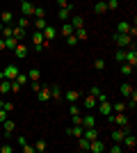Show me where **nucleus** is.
Returning <instances> with one entry per match:
<instances>
[{
	"label": "nucleus",
	"instance_id": "8",
	"mask_svg": "<svg viewBox=\"0 0 137 153\" xmlns=\"http://www.w3.org/2000/svg\"><path fill=\"white\" fill-rule=\"evenodd\" d=\"M37 98H39L41 103L50 101V89H48V87H39V89H37Z\"/></svg>",
	"mask_w": 137,
	"mask_h": 153
},
{
	"label": "nucleus",
	"instance_id": "14",
	"mask_svg": "<svg viewBox=\"0 0 137 153\" xmlns=\"http://www.w3.org/2000/svg\"><path fill=\"white\" fill-rule=\"evenodd\" d=\"M69 23L73 25V30H78V27H85V19H82V16H78V14H76V16H71V21H69Z\"/></svg>",
	"mask_w": 137,
	"mask_h": 153
},
{
	"label": "nucleus",
	"instance_id": "24",
	"mask_svg": "<svg viewBox=\"0 0 137 153\" xmlns=\"http://www.w3.org/2000/svg\"><path fill=\"white\" fill-rule=\"evenodd\" d=\"M12 91V80H0V94H9Z\"/></svg>",
	"mask_w": 137,
	"mask_h": 153
},
{
	"label": "nucleus",
	"instance_id": "38",
	"mask_svg": "<svg viewBox=\"0 0 137 153\" xmlns=\"http://www.w3.org/2000/svg\"><path fill=\"white\" fill-rule=\"evenodd\" d=\"M46 25H48V23H46V19H34V27H37V30H44Z\"/></svg>",
	"mask_w": 137,
	"mask_h": 153
},
{
	"label": "nucleus",
	"instance_id": "18",
	"mask_svg": "<svg viewBox=\"0 0 137 153\" xmlns=\"http://www.w3.org/2000/svg\"><path fill=\"white\" fill-rule=\"evenodd\" d=\"M50 89V98L53 101H59L62 98V89H59V85H53V87H48Z\"/></svg>",
	"mask_w": 137,
	"mask_h": 153
},
{
	"label": "nucleus",
	"instance_id": "2",
	"mask_svg": "<svg viewBox=\"0 0 137 153\" xmlns=\"http://www.w3.org/2000/svg\"><path fill=\"white\" fill-rule=\"evenodd\" d=\"M114 44H117L119 48H128V46H133L135 41H133L130 34H119L117 32V34H114Z\"/></svg>",
	"mask_w": 137,
	"mask_h": 153
},
{
	"label": "nucleus",
	"instance_id": "27",
	"mask_svg": "<svg viewBox=\"0 0 137 153\" xmlns=\"http://www.w3.org/2000/svg\"><path fill=\"white\" fill-rule=\"evenodd\" d=\"M0 21H2L5 25H12V21H14V14H12V12H2V16H0Z\"/></svg>",
	"mask_w": 137,
	"mask_h": 153
},
{
	"label": "nucleus",
	"instance_id": "32",
	"mask_svg": "<svg viewBox=\"0 0 137 153\" xmlns=\"http://www.w3.org/2000/svg\"><path fill=\"white\" fill-rule=\"evenodd\" d=\"M119 71H121L124 76H130V73H133V66H130V64H126V62H121V66H119Z\"/></svg>",
	"mask_w": 137,
	"mask_h": 153
},
{
	"label": "nucleus",
	"instance_id": "46",
	"mask_svg": "<svg viewBox=\"0 0 137 153\" xmlns=\"http://www.w3.org/2000/svg\"><path fill=\"white\" fill-rule=\"evenodd\" d=\"M105 5H107V9H117V7H119V0H107Z\"/></svg>",
	"mask_w": 137,
	"mask_h": 153
},
{
	"label": "nucleus",
	"instance_id": "41",
	"mask_svg": "<svg viewBox=\"0 0 137 153\" xmlns=\"http://www.w3.org/2000/svg\"><path fill=\"white\" fill-rule=\"evenodd\" d=\"M16 25H19V27H23V30H25V27L30 25V21H27V16H21V19H19V23H16Z\"/></svg>",
	"mask_w": 137,
	"mask_h": 153
},
{
	"label": "nucleus",
	"instance_id": "7",
	"mask_svg": "<svg viewBox=\"0 0 137 153\" xmlns=\"http://www.w3.org/2000/svg\"><path fill=\"white\" fill-rule=\"evenodd\" d=\"M71 14H73V5H69V7H59L57 19H59V21H66V19H71Z\"/></svg>",
	"mask_w": 137,
	"mask_h": 153
},
{
	"label": "nucleus",
	"instance_id": "19",
	"mask_svg": "<svg viewBox=\"0 0 137 153\" xmlns=\"http://www.w3.org/2000/svg\"><path fill=\"white\" fill-rule=\"evenodd\" d=\"M82 137H87V140H96L98 137V128H85V133H82Z\"/></svg>",
	"mask_w": 137,
	"mask_h": 153
},
{
	"label": "nucleus",
	"instance_id": "22",
	"mask_svg": "<svg viewBox=\"0 0 137 153\" xmlns=\"http://www.w3.org/2000/svg\"><path fill=\"white\" fill-rule=\"evenodd\" d=\"M117 32L119 34H128V32H130V23H128V21H121L117 25Z\"/></svg>",
	"mask_w": 137,
	"mask_h": 153
},
{
	"label": "nucleus",
	"instance_id": "17",
	"mask_svg": "<svg viewBox=\"0 0 137 153\" xmlns=\"http://www.w3.org/2000/svg\"><path fill=\"white\" fill-rule=\"evenodd\" d=\"M14 128H16V123H14L12 119H5V121H2V130H5V135H12Z\"/></svg>",
	"mask_w": 137,
	"mask_h": 153
},
{
	"label": "nucleus",
	"instance_id": "40",
	"mask_svg": "<svg viewBox=\"0 0 137 153\" xmlns=\"http://www.w3.org/2000/svg\"><path fill=\"white\" fill-rule=\"evenodd\" d=\"M0 108L7 110V112H12V110H14V103L12 101H2V103H0Z\"/></svg>",
	"mask_w": 137,
	"mask_h": 153
},
{
	"label": "nucleus",
	"instance_id": "36",
	"mask_svg": "<svg viewBox=\"0 0 137 153\" xmlns=\"http://www.w3.org/2000/svg\"><path fill=\"white\" fill-rule=\"evenodd\" d=\"M32 16H34V19H44V16H46V9H44V7H34Z\"/></svg>",
	"mask_w": 137,
	"mask_h": 153
},
{
	"label": "nucleus",
	"instance_id": "51",
	"mask_svg": "<svg viewBox=\"0 0 137 153\" xmlns=\"http://www.w3.org/2000/svg\"><path fill=\"white\" fill-rule=\"evenodd\" d=\"M98 91H101V89H98L96 85H94V87H91V89H89V94H91V96H98Z\"/></svg>",
	"mask_w": 137,
	"mask_h": 153
},
{
	"label": "nucleus",
	"instance_id": "11",
	"mask_svg": "<svg viewBox=\"0 0 137 153\" xmlns=\"http://www.w3.org/2000/svg\"><path fill=\"white\" fill-rule=\"evenodd\" d=\"M80 96H82V91L71 89V91H66V94H64V98H66L69 103H78V98H80Z\"/></svg>",
	"mask_w": 137,
	"mask_h": 153
},
{
	"label": "nucleus",
	"instance_id": "35",
	"mask_svg": "<svg viewBox=\"0 0 137 153\" xmlns=\"http://www.w3.org/2000/svg\"><path fill=\"white\" fill-rule=\"evenodd\" d=\"M46 149H48V144H46L44 140H39V142H37V144H34V151H37V153H44Z\"/></svg>",
	"mask_w": 137,
	"mask_h": 153
},
{
	"label": "nucleus",
	"instance_id": "34",
	"mask_svg": "<svg viewBox=\"0 0 137 153\" xmlns=\"http://www.w3.org/2000/svg\"><path fill=\"white\" fill-rule=\"evenodd\" d=\"M73 32L76 30H73L71 23H64V25H62V34H64V37H69V34H73Z\"/></svg>",
	"mask_w": 137,
	"mask_h": 153
},
{
	"label": "nucleus",
	"instance_id": "42",
	"mask_svg": "<svg viewBox=\"0 0 137 153\" xmlns=\"http://www.w3.org/2000/svg\"><path fill=\"white\" fill-rule=\"evenodd\" d=\"M94 69H96V71H103L105 69V59H96V62H94Z\"/></svg>",
	"mask_w": 137,
	"mask_h": 153
},
{
	"label": "nucleus",
	"instance_id": "52",
	"mask_svg": "<svg viewBox=\"0 0 137 153\" xmlns=\"http://www.w3.org/2000/svg\"><path fill=\"white\" fill-rule=\"evenodd\" d=\"M0 51H5V39L0 37Z\"/></svg>",
	"mask_w": 137,
	"mask_h": 153
},
{
	"label": "nucleus",
	"instance_id": "49",
	"mask_svg": "<svg viewBox=\"0 0 137 153\" xmlns=\"http://www.w3.org/2000/svg\"><path fill=\"white\" fill-rule=\"evenodd\" d=\"M7 114H9V112H7V110H2V108H0V123H2V121H5V119H7Z\"/></svg>",
	"mask_w": 137,
	"mask_h": 153
},
{
	"label": "nucleus",
	"instance_id": "48",
	"mask_svg": "<svg viewBox=\"0 0 137 153\" xmlns=\"http://www.w3.org/2000/svg\"><path fill=\"white\" fill-rule=\"evenodd\" d=\"M69 112H71V114H80V110H78V105H76V103H71V108H69Z\"/></svg>",
	"mask_w": 137,
	"mask_h": 153
},
{
	"label": "nucleus",
	"instance_id": "43",
	"mask_svg": "<svg viewBox=\"0 0 137 153\" xmlns=\"http://www.w3.org/2000/svg\"><path fill=\"white\" fill-rule=\"evenodd\" d=\"M66 44H69V46H76V44H78V37H76V34H69V37H66Z\"/></svg>",
	"mask_w": 137,
	"mask_h": 153
},
{
	"label": "nucleus",
	"instance_id": "28",
	"mask_svg": "<svg viewBox=\"0 0 137 153\" xmlns=\"http://www.w3.org/2000/svg\"><path fill=\"white\" fill-rule=\"evenodd\" d=\"M126 103L124 101H117V103H112V112H126Z\"/></svg>",
	"mask_w": 137,
	"mask_h": 153
},
{
	"label": "nucleus",
	"instance_id": "15",
	"mask_svg": "<svg viewBox=\"0 0 137 153\" xmlns=\"http://www.w3.org/2000/svg\"><path fill=\"white\" fill-rule=\"evenodd\" d=\"M133 91H135V89H133V85H128V82H124L121 87H119V94L124 96V98H128V96H130Z\"/></svg>",
	"mask_w": 137,
	"mask_h": 153
},
{
	"label": "nucleus",
	"instance_id": "4",
	"mask_svg": "<svg viewBox=\"0 0 137 153\" xmlns=\"http://www.w3.org/2000/svg\"><path fill=\"white\" fill-rule=\"evenodd\" d=\"M121 146H124V149H135V146H137V140H135V135L126 133V135H124V140H121Z\"/></svg>",
	"mask_w": 137,
	"mask_h": 153
},
{
	"label": "nucleus",
	"instance_id": "5",
	"mask_svg": "<svg viewBox=\"0 0 137 153\" xmlns=\"http://www.w3.org/2000/svg\"><path fill=\"white\" fill-rule=\"evenodd\" d=\"M105 149H107V146H105V144H103L101 140H98V137L89 142V151H91V153H103Z\"/></svg>",
	"mask_w": 137,
	"mask_h": 153
},
{
	"label": "nucleus",
	"instance_id": "13",
	"mask_svg": "<svg viewBox=\"0 0 137 153\" xmlns=\"http://www.w3.org/2000/svg\"><path fill=\"white\" fill-rule=\"evenodd\" d=\"M96 105H98V101H96V96H91V94H87V96H85V108H87V110H96Z\"/></svg>",
	"mask_w": 137,
	"mask_h": 153
},
{
	"label": "nucleus",
	"instance_id": "9",
	"mask_svg": "<svg viewBox=\"0 0 137 153\" xmlns=\"http://www.w3.org/2000/svg\"><path fill=\"white\" fill-rule=\"evenodd\" d=\"M96 108H98V112H101V114H105V117H107V114L112 112V103H110V101H101V103L96 105Z\"/></svg>",
	"mask_w": 137,
	"mask_h": 153
},
{
	"label": "nucleus",
	"instance_id": "29",
	"mask_svg": "<svg viewBox=\"0 0 137 153\" xmlns=\"http://www.w3.org/2000/svg\"><path fill=\"white\" fill-rule=\"evenodd\" d=\"M78 149L80 151H89V140L87 137H78Z\"/></svg>",
	"mask_w": 137,
	"mask_h": 153
},
{
	"label": "nucleus",
	"instance_id": "50",
	"mask_svg": "<svg viewBox=\"0 0 137 153\" xmlns=\"http://www.w3.org/2000/svg\"><path fill=\"white\" fill-rule=\"evenodd\" d=\"M69 5H71L69 0H57V7H69Z\"/></svg>",
	"mask_w": 137,
	"mask_h": 153
},
{
	"label": "nucleus",
	"instance_id": "47",
	"mask_svg": "<svg viewBox=\"0 0 137 153\" xmlns=\"http://www.w3.org/2000/svg\"><path fill=\"white\" fill-rule=\"evenodd\" d=\"M14 151V146H9V144H2L0 146V153H12Z\"/></svg>",
	"mask_w": 137,
	"mask_h": 153
},
{
	"label": "nucleus",
	"instance_id": "31",
	"mask_svg": "<svg viewBox=\"0 0 137 153\" xmlns=\"http://www.w3.org/2000/svg\"><path fill=\"white\" fill-rule=\"evenodd\" d=\"M114 59H117L119 64L126 59V48H117V53H114Z\"/></svg>",
	"mask_w": 137,
	"mask_h": 153
},
{
	"label": "nucleus",
	"instance_id": "25",
	"mask_svg": "<svg viewBox=\"0 0 137 153\" xmlns=\"http://www.w3.org/2000/svg\"><path fill=\"white\" fill-rule=\"evenodd\" d=\"M16 44H19V39L7 37V39H5V51H14V48H16Z\"/></svg>",
	"mask_w": 137,
	"mask_h": 153
},
{
	"label": "nucleus",
	"instance_id": "54",
	"mask_svg": "<svg viewBox=\"0 0 137 153\" xmlns=\"http://www.w3.org/2000/svg\"><path fill=\"white\" fill-rule=\"evenodd\" d=\"M0 103H2V94H0Z\"/></svg>",
	"mask_w": 137,
	"mask_h": 153
},
{
	"label": "nucleus",
	"instance_id": "23",
	"mask_svg": "<svg viewBox=\"0 0 137 153\" xmlns=\"http://www.w3.org/2000/svg\"><path fill=\"white\" fill-rule=\"evenodd\" d=\"M12 37H14V39H19V41H21V39H23V37H27V34H25V30H23V27L14 25V30H12Z\"/></svg>",
	"mask_w": 137,
	"mask_h": 153
},
{
	"label": "nucleus",
	"instance_id": "21",
	"mask_svg": "<svg viewBox=\"0 0 137 153\" xmlns=\"http://www.w3.org/2000/svg\"><path fill=\"white\" fill-rule=\"evenodd\" d=\"M66 133H69V135H73V137H82L85 128H82V126H73V128H66Z\"/></svg>",
	"mask_w": 137,
	"mask_h": 153
},
{
	"label": "nucleus",
	"instance_id": "1",
	"mask_svg": "<svg viewBox=\"0 0 137 153\" xmlns=\"http://www.w3.org/2000/svg\"><path fill=\"white\" fill-rule=\"evenodd\" d=\"M16 76H19V66L16 64H7L5 71L0 73V80H14Z\"/></svg>",
	"mask_w": 137,
	"mask_h": 153
},
{
	"label": "nucleus",
	"instance_id": "44",
	"mask_svg": "<svg viewBox=\"0 0 137 153\" xmlns=\"http://www.w3.org/2000/svg\"><path fill=\"white\" fill-rule=\"evenodd\" d=\"M21 87H23V85H19L16 80H12V94H19V91H21Z\"/></svg>",
	"mask_w": 137,
	"mask_h": 153
},
{
	"label": "nucleus",
	"instance_id": "39",
	"mask_svg": "<svg viewBox=\"0 0 137 153\" xmlns=\"http://www.w3.org/2000/svg\"><path fill=\"white\" fill-rule=\"evenodd\" d=\"M73 34L78 37V41H80V39H87V30H85V27H78V30L73 32Z\"/></svg>",
	"mask_w": 137,
	"mask_h": 153
},
{
	"label": "nucleus",
	"instance_id": "6",
	"mask_svg": "<svg viewBox=\"0 0 137 153\" xmlns=\"http://www.w3.org/2000/svg\"><path fill=\"white\" fill-rule=\"evenodd\" d=\"M14 57H19V59H25L27 57V46L25 44H16V48H14Z\"/></svg>",
	"mask_w": 137,
	"mask_h": 153
},
{
	"label": "nucleus",
	"instance_id": "26",
	"mask_svg": "<svg viewBox=\"0 0 137 153\" xmlns=\"http://www.w3.org/2000/svg\"><path fill=\"white\" fill-rule=\"evenodd\" d=\"M39 78H41L39 69H30V71H27V80H30V82H32V80H39Z\"/></svg>",
	"mask_w": 137,
	"mask_h": 153
},
{
	"label": "nucleus",
	"instance_id": "12",
	"mask_svg": "<svg viewBox=\"0 0 137 153\" xmlns=\"http://www.w3.org/2000/svg\"><path fill=\"white\" fill-rule=\"evenodd\" d=\"M32 12H34V5L27 0V2H21V14L23 16H32Z\"/></svg>",
	"mask_w": 137,
	"mask_h": 153
},
{
	"label": "nucleus",
	"instance_id": "3",
	"mask_svg": "<svg viewBox=\"0 0 137 153\" xmlns=\"http://www.w3.org/2000/svg\"><path fill=\"white\" fill-rule=\"evenodd\" d=\"M44 41H46V39H44V32L37 30V32L32 34V44H34V51H37V53H41V48H44Z\"/></svg>",
	"mask_w": 137,
	"mask_h": 153
},
{
	"label": "nucleus",
	"instance_id": "37",
	"mask_svg": "<svg viewBox=\"0 0 137 153\" xmlns=\"http://www.w3.org/2000/svg\"><path fill=\"white\" fill-rule=\"evenodd\" d=\"M12 30H14V27L12 25H2V32H0V37H12Z\"/></svg>",
	"mask_w": 137,
	"mask_h": 153
},
{
	"label": "nucleus",
	"instance_id": "10",
	"mask_svg": "<svg viewBox=\"0 0 137 153\" xmlns=\"http://www.w3.org/2000/svg\"><path fill=\"white\" fill-rule=\"evenodd\" d=\"M41 32H44V39H46V41H50V39H55V34H57V27H53V25H46Z\"/></svg>",
	"mask_w": 137,
	"mask_h": 153
},
{
	"label": "nucleus",
	"instance_id": "45",
	"mask_svg": "<svg viewBox=\"0 0 137 153\" xmlns=\"http://www.w3.org/2000/svg\"><path fill=\"white\" fill-rule=\"evenodd\" d=\"M23 153H37V151H34V144L30 146V144L25 142V144H23Z\"/></svg>",
	"mask_w": 137,
	"mask_h": 153
},
{
	"label": "nucleus",
	"instance_id": "33",
	"mask_svg": "<svg viewBox=\"0 0 137 153\" xmlns=\"http://www.w3.org/2000/svg\"><path fill=\"white\" fill-rule=\"evenodd\" d=\"M14 80H16L19 85H27V82H30V80H27V73H21V71H19V76L14 78Z\"/></svg>",
	"mask_w": 137,
	"mask_h": 153
},
{
	"label": "nucleus",
	"instance_id": "53",
	"mask_svg": "<svg viewBox=\"0 0 137 153\" xmlns=\"http://www.w3.org/2000/svg\"><path fill=\"white\" fill-rule=\"evenodd\" d=\"M2 25H5V23H2V21H0V32H2Z\"/></svg>",
	"mask_w": 137,
	"mask_h": 153
},
{
	"label": "nucleus",
	"instance_id": "30",
	"mask_svg": "<svg viewBox=\"0 0 137 153\" xmlns=\"http://www.w3.org/2000/svg\"><path fill=\"white\" fill-rule=\"evenodd\" d=\"M94 12H96V14H105V12H107V5H105L103 0H98L96 7H94Z\"/></svg>",
	"mask_w": 137,
	"mask_h": 153
},
{
	"label": "nucleus",
	"instance_id": "16",
	"mask_svg": "<svg viewBox=\"0 0 137 153\" xmlns=\"http://www.w3.org/2000/svg\"><path fill=\"white\" fill-rule=\"evenodd\" d=\"M82 128H94L96 126V119H94V114H87V117H82Z\"/></svg>",
	"mask_w": 137,
	"mask_h": 153
},
{
	"label": "nucleus",
	"instance_id": "20",
	"mask_svg": "<svg viewBox=\"0 0 137 153\" xmlns=\"http://www.w3.org/2000/svg\"><path fill=\"white\" fill-rule=\"evenodd\" d=\"M126 108H128V110H135V108H137V91H133V94L128 96V101H126Z\"/></svg>",
	"mask_w": 137,
	"mask_h": 153
},
{
	"label": "nucleus",
	"instance_id": "55",
	"mask_svg": "<svg viewBox=\"0 0 137 153\" xmlns=\"http://www.w3.org/2000/svg\"><path fill=\"white\" fill-rule=\"evenodd\" d=\"M21 2H27V0H21Z\"/></svg>",
	"mask_w": 137,
	"mask_h": 153
}]
</instances>
